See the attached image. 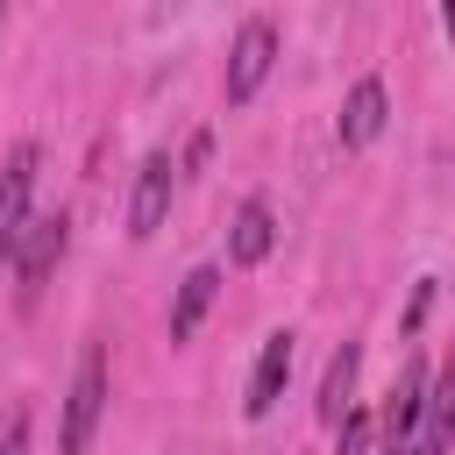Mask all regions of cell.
<instances>
[{"instance_id":"6da1fadb","label":"cell","mask_w":455,"mask_h":455,"mask_svg":"<svg viewBox=\"0 0 455 455\" xmlns=\"http://www.w3.org/2000/svg\"><path fill=\"white\" fill-rule=\"evenodd\" d=\"M100 412H107V348L92 341L78 355V377L64 391V455H85L92 434H100Z\"/></svg>"},{"instance_id":"7a4b0ae2","label":"cell","mask_w":455,"mask_h":455,"mask_svg":"<svg viewBox=\"0 0 455 455\" xmlns=\"http://www.w3.org/2000/svg\"><path fill=\"white\" fill-rule=\"evenodd\" d=\"M419 405H427V363L405 355V363H398V384H391V398H384V412H377V455H405V448H412Z\"/></svg>"},{"instance_id":"3957f363","label":"cell","mask_w":455,"mask_h":455,"mask_svg":"<svg viewBox=\"0 0 455 455\" xmlns=\"http://www.w3.org/2000/svg\"><path fill=\"white\" fill-rule=\"evenodd\" d=\"M270 64H277V28L256 14V21H242V28H235V50H228V107L256 100V92H263V78H270Z\"/></svg>"},{"instance_id":"277c9868","label":"cell","mask_w":455,"mask_h":455,"mask_svg":"<svg viewBox=\"0 0 455 455\" xmlns=\"http://www.w3.org/2000/svg\"><path fill=\"white\" fill-rule=\"evenodd\" d=\"M36 142H21L7 164H0V256H14V242H21V228L36 220L28 206H36Z\"/></svg>"},{"instance_id":"5b68a950","label":"cell","mask_w":455,"mask_h":455,"mask_svg":"<svg viewBox=\"0 0 455 455\" xmlns=\"http://www.w3.org/2000/svg\"><path fill=\"white\" fill-rule=\"evenodd\" d=\"M64 242H71V220H64V213H36V220L21 228V242H14L21 299H36V291H43V277H50V270H57V256H64Z\"/></svg>"},{"instance_id":"8992f818","label":"cell","mask_w":455,"mask_h":455,"mask_svg":"<svg viewBox=\"0 0 455 455\" xmlns=\"http://www.w3.org/2000/svg\"><path fill=\"white\" fill-rule=\"evenodd\" d=\"M171 185H178V164H171L164 149H149L142 171H135V199H128V235H135V242H149V235L164 228V213H171Z\"/></svg>"},{"instance_id":"52a82bcc","label":"cell","mask_w":455,"mask_h":455,"mask_svg":"<svg viewBox=\"0 0 455 455\" xmlns=\"http://www.w3.org/2000/svg\"><path fill=\"white\" fill-rule=\"evenodd\" d=\"M291 355H299V334L291 327H277V334H263V348H256V370H249V419H263L277 398H284V377H291Z\"/></svg>"},{"instance_id":"ba28073f","label":"cell","mask_w":455,"mask_h":455,"mask_svg":"<svg viewBox=\"0 0 455 455\" xmlns=\"http://www.w3.org/2000/svg\"><path fill=\"white\" fill-rule=\"evenodd\" d=\"M213 291H220V270H213V263H199V270L178 284V299H171V341H192V334H199V320H206Z\"/></svg>"},{"instance_id":"9c48e42d","label":"cell","mask_w":455,"mask_h":455,"mask_svg":"<svg viewBox=\"0 0 455 455\" xmlns=\"http://www.w3.org/2000/svg\"><path fill=\"white\" fill-rule=\"evenodd\" d=\"M377 128H384V85L377 78H355V92L341 107V142L363 149V142H377Z\"/></svg>"},{"instance_id":"30bf717a","label":"cell","mask_w":455,"mask_h":455,"mask_svg":"<svg viewBox=\"0 0 455 455\" xmlns=\"http://www.w3.org/2000/svg\"><path fill=\"white\" fill-rule=\"evenodd\" d=\"M270 242H277V220H270V206L263 199H242V213H235V263H263L270 256Z\"/></svg>"},{"instance_id":"8fae6325","label":"cell","mask_w":455,"mask_h":455,"mask_svg":"<svg viewBox=\"0 0 455 455\" xmlns=\"http://www.w3.org/2000/svg\"><path fill=\"white\" fill-rule=\"evenodd\" d=\"M355 363H363V348H355V341H341V348H334V363H327V377H320V419H327V427L355 405V398H348V391H355Z\"/></svg>"},{"instance_id":"7c38bea8","label":"cell","mask_w":455,"mask_h":455,"mask_svg":"<svg viewBox=\"0 0 455 455\" xmlns=\"http://www.w3.org/2000/svg\"><path fill=\"white\" fill-rule=\"evenodd\" d=\"M334 427H341V448H334V455H377V419H370L363 405H348Z\"/></svg>"},{"instance_id":"4fadbf2b","label":"cell","mask_w":455,"mask_h":455,"mask_svg":"<svg viewBox=\"0 0 455 455\" xmlns=\"http://www.w3.org/2000/svg\"><path fill=\"white\" fill-rule=\"evenodd\" d=\"M0 455H28V412H14V419H7V434H0Z\"/></svg>"},{"instance_id":"5bb4252c","label":"cell","mask_w":455,"mask_h":455,"mask_svg":"<svg viewBox=\"0 0 455 455\" xmlns=\"http://www.w3.org/2000/svg\"><path fill=\"white\" fill-rule=\"evenodd\" d=\"M0 28H7V14H0Z\"/></svg>"}]
</instances>
